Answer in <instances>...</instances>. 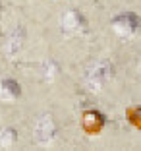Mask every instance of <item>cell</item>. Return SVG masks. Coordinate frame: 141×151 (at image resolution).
Wrapping results in <instances>:
<instances>
[{
    "instance_id": "cell-8",
    "label": "cell",
    "mask_w": 141,
    "mask_h": 151,
    "mask_svg": "<svg viewBox=\"0 0 141 151\" xmlns=\"http://www.w3.org/2000/svg\"><path fill=\"white\" fill-rule=\"evenodd\" d=\"M23 45V29L21 27H18L16 31H14V35H12V39H10V47H8V52L12 54V52H18V49Z\"/></svg>"
},
{
    "instance_id": "cell-4",
    "label": "cell",
    "mask_w": 141,
    "mask_h": 151,
    "mask_svg": "<svg viewBox=\"0 0 141 151\" xmlns=\"http://www.w3.org/2000/svg\"><path fill=\"white\" fill-rule=\"evenodd\" d=\"M62 27L66 33L72 35H77V33H83L87 29V22H85L83 14L79 10H68L64 16H62Z\"/></svg>"
},
{
    "instance_id": "cell-6",
    "label": "cell",
    "mask_w": 141,
    "mask_h": 151,
    "mask_svg": "<svg viewBox=\"0 0 141 151\" xmlns=\"http://www.w3.org/2000/svg\"><path fill=\"white\" fill-rule=\"evenodd\" d=\"M104 124H106V120L99 111H87L83 114V118H81V126H83V130L87 134H99L104 128Z\"/></svg>"
},
{
    "instance_id": "cell-2",
    "label": "cell",
    "mask_w": 141,
    "mask_h": 151,
    "mask_svg": "<svg viewBox=\"0 0 141 151\" xmlns=\"http://www.w3.org/2000/svg\"><path fill=\"white\" fill-rule=\"evenodd\" d=\"M33 136H35V142L39 145H49L52 143L54 136H56V124L50 114H44L39 118V122L35 124V130H33Z\"/></svg>"
},
{
    "instance_id": "cell-9",
    "label": "cell",
    "mask_w": 141,
    "mask_h": 151,
    "mask_svg": "<svg viewBox=\"0 0 141 151\" xmlns=\"http://www.w3.org/2000/svg\"><path fill=\"white\" fill-rule=\"evenodd\" d=\"M130 122L139 128V107H133L132 111H130Z\"/></svg>"
},
{
    "instance_id": "cell-7",
    "label": "cell",
    "mask_w": 141,
    "mask_h": 151,
    "mask_svg": "<svg viewBox=\"0 0 141 151\" xmlns=\"http://www.w3.org/2000/svg\"><path fill=\"white\" fill-rule=\"evenodd\" d=\"M18 143V132L14 128H2L0 130V147L2 149H10Z\"/></svg>"
},
{
    "instance_id": "cell-5",
    "label": "cell",
    "mask_w": 141,
    "mask_h": 151,
    "mask_svg": "<svg viewBox=\"0 0 141 151\" xmlns=\"http://www.w3.org/2000/svg\"><path fill=\"white\" fill-rule=\"evenodd\" d=\"M21 97V87L12 78H0V101L14 103Z\"/></svg>"
},
{
    "instance_id": "cell-3",
    "label": "cell",
    "mask_w": 141,
    "mask_h": 151,
    "mask_svg": "<svg viewBox=\"0 0 141 151\" xmlns=\"http://www.w3.org/2000/svg\"><path fill=\"white\" fill-rule=\"evenodd\" d=\"M112 76V66L108 62H101L91 70V74L87 76V87L93 91H101L102 85L110 80Z\"/></svg>"
},
{
    "instance_id": "cell-1",
    "label": "cell",
    "mask_w": 141,
    "mask_h": 151,
    "mask_svg": "<svg viewBox=\"0 0 141 151\" xmlns=\"http://www.w3.org/2000/svg\"><path fill=\"white\" fill-rule=\"evenodd\" d=\"M110 25L118 37H133L139 31V16L133 12H124L112 19Z\"/></svg>"
}]
</instances>
